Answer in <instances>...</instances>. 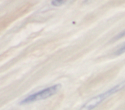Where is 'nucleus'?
Returning a JSON list of instances; mask_svg holds the SVG:
<instances>
[{"label":"nucleus","instance_id":"f257e3e1","mask_svg":"<svg viewBox=\"0 0 125 110\" xmlns=\"http://www.w3.org/2000/svg\"><path fill=\"white\" fill-rule=\"evenodd\" d=\"M125 88V80H123V81L120 82L119 83H118L117 85H116L115 86H114L113 88H111V89H109L108 91H107L106 92L99 94V95L94 96V98L91 99L81 108L80 110H92L95 107H97L100 104H101L105 99H108V97L114 95V93L122 91Z\"/></svg>","mask_w":125,"mask_h":110},{"label":"nucleus","instance_id":"f03ea898","mask_svg":"<svg viewBox=\"0 0 125 110\" xmlns=\"http://www.w3.org/2000/svg\"><path fill=\"white\" fill-rule=\"evenodd\" d=\"M60 88H61V85L57 84V85H54L53 86L48 87L47 88H45L40 91H38L35 93H33L27 96L26 99H24L23 101H21V104H29V103H32L34 101H37L40 100H43V99L50 98L54 94H56L59 91Z\"/></svg>","mask_w":125,"mask_h":110},{"label":"nucleus","instance_id":"7ed1b4c3","mask_svg":"<svg viewBox=\"0 0 125 110\" xmlns=\"http://www.w3.org/2000/svg\"><path fill=\"white\" fill-rule=\"evenodd\" d=\"M66 1H64V0H53L51 1V4L55 7H59V6H61V5L65 4Z\"/></svg>","mask_w":125,"mask_h":110},{"label":"nucleus","instance_id":"20e7f679","mask_svg":"<svg viewBox=\"0 0 125 110\" xmlns=\"http://www.w3.org/2000/svg\"><path fill=\"white\" fill-rule=\"evenodd\" d=\"M124 37H125V30H123L122 31H121L119 34H118L116 36H115V37L113 38V39H112L111 41H112V42H114V41L119 40V39H122V38Z\"/></svg>","mask_w":125,"mask_h":110},{"label":"nucleus","instance_id":"39448f33","mask_svg":"<svg viewBox=\"0 0 125 110\" xmlns=\"http://www.w3.org/2000/svg\"><path fill=\"white\" fill-rule=\"evenodd\" d=\"M125 53V43L124 45H122L115 53H114V54L116 55H122V54H123V53Z\"/></svg>","mask_w":125,"mask_h":110}]
</instances>
